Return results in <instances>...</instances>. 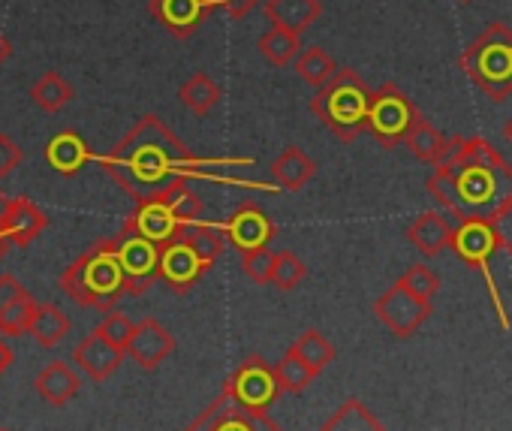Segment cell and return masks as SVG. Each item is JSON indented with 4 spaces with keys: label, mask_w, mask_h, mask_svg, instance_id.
Wrapping results in <instances>:
<instances>
[{
    "label": "cell",
    "mask_w": 512,
    "mask_h": 431,
    "mask_svg": "<svg viewBox=\"0 0 512 431\" xmlns=\"http://www.w3.org/2000/svg\"><path fill=\"white\" fill-rule=\"evenodd\" d=\"M10 55H13V43L7 40L4 31H0V67H4V64L10 61Z\"/></svg>",
    "instance_id": "47"
},
{
    "label": "cell",
    "mask_w": 512,
    "mask_h": 431,
    "mask_svg": "<svg viewBox=\"0 0 512 431\" xmlns=\"http://www.w3.org/2000/svg\"><path fill=\"white\" fill-rule=\"evenodd\" d=\"M97 332L106 338V341H112L115 347H121L124 353H127V347H130V338H133V332H136V323L127 317V314H118V311H109L100 323H97Z\"/></svg>",
    "instance_id": "38"
},
{
    "label": "cell",
    "mask_w": 512,
    "mask_h": 431,
    "mask_svg": "<svg viewBox=\"0 0 512 431\" xmlns=\"http://www.w3.org/2000/svg\"><path fill=\"white\" fill-rule=\"evenodd\" d=\"M425 187L428 196L452 211L458 221H488L494 211L512 202V166L488 139L470 136L464 163L449 172L434 169Z\"/></svg>",
    "instance_id": "2"
},
{
    "label": "cell",
    "mask_w": 512,
    "mask_h": 431,
    "mask_svg": "<svg viewBox=\"0 0 512 431\" xmlns=\"http://www.w3.org/2000/svg\"><path fill=\"white\" fill-rule=\"evenodd\" d=\"M124 356H127V353H124L121 347H115L112 341H106L97 329H94L88 338H82V341L76 344V350H73L76 368H79L88 380H94V383L109 380V377L121 368Z\"/></svg>",
    "instance_id": "17"
},
{
    "label": "cell",
    "mask_w": 512,
    "mask_h": 431,
    "mask_svg": "<svg viewBox=\"0 0 512 431\" xmlns=\"http://www.w3.org/2000/svg\"><path fill=\"white\" fill-rule=\"evenodd\" d=\"M34 389H37V395H40L46 404L64 407L67 401H73V398L79 395L82 377H79V374L73 371V365H67V362H49V365L37 374Z\"/></svg>",
    "instance_id": "19"
},
{
    "label": "cell",
    "mask_w": 512,
    "mask_h": 431,
    "mask_svg": "<svg viewBox=\"0 0 512 431\" xmlns=\"http://www.w3.org/2000/svg\"><path fill=\"white\" fill-rule=\"evenodd\" d=\"M317 160H311L299 145H287L275 163H272V178H275V187L278 190H302L314 175H317Z\"/></svg>",
    "instance_id": "23"
},
{
    "label": "cell",
    "mask_w": 512,
    "mask_h": 431,
    "mask_svg": "<svg viewBox=\"0 0 512 431\" xmlns=\"http://www.w3.org/2000/svg\"><path fill=\"white\" fill-rule=\"evenodd\" d=\"M419 121H422V115H419L416 103L395 82H386L374 91L371 112H368V130L377 136V142L383 148L392 151V148L404 145Z\"/></svg>",
    "instance_id": "6"
},
{
    "label": "cell",
    "mask_w": 512,
    "mask_h": 431,
    "mask_svg": "<svg viewBox=\"0 0 512 431\" xmlns=\"http://www.w3.org/2000/svg\"><path fill=\"white\" fill-rule=\"evenodd\" d=\"M458 4H470V0H458Z\"/></svg>",
    "instance_id": "50"
},
{
    "label": "cell",
    "mask_w": 512,
    "mask_h": 431,
    "mask_svg": "<svg viewBox=\"0 0 512 431\" xmlns=\"http://www.w3.org/2000/svg\"><path fill=\"white\" fill-rule=\"evenodd\" d=\"M452 236L455 230L449 227V221L443 218L440 211H425L419 218L410 224L407 230V239L413 242V248L422 254V257H437L443 254L449 245H452Z\"/></svg>",
    "instance_id": "21"
},
{
    "label": "cell",
    "mask_w": 512,
    "mask_h": 431,
    "mask_svg": "<svg viewBox=\"0 0 512 431\" xmlns=\"http://www.w3.org/2000/svg\"><path fill=\"white\" fill-rule=\"evenodd\" d=\"M70 329H73V323H70V317L61 311V305H55V302H40L37 317H34L28 335L34 338V344H37L40 350H55V347L70 335Z\"/></svg>",
    "instance_id": "24"
},
{
    "label": "cell",
    "mask_w": 512,
    "mask_h": 431,
    "mask_svg": "<svg viewBox=\"0 0 512 431\" xmlns=\"http://www.w3.org/2000/svg\"><path fill=\"white\" fill-rule=\"evenodd\" d=\"M46 227H49V214L37 202H31L25 196H13V205H10V214H7V227H4V233H7V239L13 245L28 248L34 239H40V233Z\"/></svg>",
    "instance_id": "18"
},
{
    "label": "cell",
    "mask_w": 512,
    "mask_h": 431,
    "mask_svg": "<svg viewBox=\"0 0 512 431\" xmlns=\"http://www.w3.org/2000/svg\"><path fill=\"white\" fill-rule=\"evenodd\" d=\"M13 242L7 239V236H0V260H4V254H7V248H10Z\"/></svg>",
    "instance_id": "48"
},
{
    "label": "cell",
    "mask_w": 512,
    "mask_h": 431,
    "mask_svg": "<svg viewBox=\"0 0 512 431\" xmlns=\"http://www.w3.org/2000/svg\"><path fill=\"white\" fill-rule=\"evenodd\" d=\"M10 205H13V196H7L0 190V236H7L4 227H7V214H10Z\"/></svg>",
    "instance_id": "46"
},
{
    "label": "cell",
    "mask_w": 512,
    "mask_h": 431,
    "mask_svg": "<svg viewBox=\"0 0 512 431\" xmlns=\"http://www.w3.org/2000/svg\"><path fill=\"white\" fill-rule=\"evenodd\" d=\"M187 224H181L172 208L163 202V199H145V202H136V208L127 214V221H124V230H133L139 236H145L148 242L154 245H169L175 242L181 233H184Z\"/></svg>",
    "instance_id": "15"
},
{
    "label": "cell",
    "mask_w": 512,
    "mask_h": 431,
    "mask_svg": "<svg viewBox=\"0 0 512 431\" xmlns=\"http://www.w3.org/2000/svg\"><path fill=\"white\" fill-rule=\"evenodd\" d=\"M46 160L49 166L64 175V178H73L82 172V166L91 160V148L88 142L76 133V130H64L58 133L49 145H46Z\"/></svg>",
    "instance_id": "22"
},
{
    "label": "cell",
    "mask_w": 512,
    "mask_h": 431,
    "mask_svg": "<svg viewBox=\"0 0 512 431\" xmlns=\"http://www.w3.org/2000/svg\"><path fill=\"white\" fill-rule=\"evenodd\" d=\"M374 91L362 82V76L350 67L338 70L317 94L311 97V112L323 121L341 142H353L368 130Z\"/></svg>",
    "instance_id": "4"
},
{
    "label": "cell",
    "mask_w": 512,
    "mask_h": 431,
    "mask_svg": "<svg viewBox=\"0 0 512 431\" xmlns=\"http://www.w3.org/2000/svg\"><path fill=\"white\" fill-rule=\"evenodd\" d=\"M275 371H278V380H281L284 392H290V395H302L320 377L296 350H287L281 356V362H275Z\"/></svg>",
    "instance_id": "31"
},
{
    "label": "cell",
    "mask_w": 512,
    "mask_h": 431,
    "mask_svg": "<svg viewBox=\"0 0 512 431\" xmlns=\"http://www.w3.org/2000/svg\"><path fill=\"white\" fill-rule=\"evenodd\" d=\"M467 148H470V136H452V139H446V145L440 148V154H437V160L431 166L437 172H449V169H455V166L464 163Z\"/></svg>",
    "instance_id": "40"
},
{
    "label": "cell",
    "mask_w": 512,
    "mask_h": 431,
    "mask_svg": "<svg viewBox=\"0 0 512 431\" xmlns=\"http://www.w3.org/2000/svg\"><path fill=\"white\" fill-rule=\"evenodd\" d=\"M263 13L275 28L305 34L323 16V4H320V0H266Z\"/></svg>",
    "instance_id": "20"
},
{
    "label": "cell",
    "mask_w": 512,
    "mask_h": 431,
    "mask_svg": "<svg viewBox=\"0 0 512 431\" xmlns=\"http://www.w3.org/2000/svg\"><path fill=\"white\" fill-rule=\"evenodd\" d=\"M37 308H40V302L31 293H25L13 305H7L4 311H0V335H10V338L28 335L31 332V323L37 317Z\"/></svg>",
    "instance_id": "33"
},
{
    "label": "cell",
    "mask_w": 512,
    "mask_h": 431,
    "mask_svg": "<svg viewBox=\"0 0 512 431\" xmlns=\"http://www.w3.org/2000/svg\"><path fill=\"white\" fill-rule=\"evenodd\" d=\"M241 272H244L253 284H272L275 254H272L269 248H260V251H247V254H241Z\"/></svg>",
    "instance_id": "39"
},
{
    "label": "cell",
    "mask_w": 512,
    "mask_h": 431,
    "mask_svg": "<svg viewBox=\"0 0 512 431\" xmlns=\"http://www.w3.org/2000/svg\"><path fill=\"white\" fill-rule=\"evenodd\" d=\"M13 362H16V356H13V350H10V344L0 338V377H4L10 368H13Z\"/></svg>",
    "instance_id": "45"
},
{
    "label": "cell",
    "mask_w": 512,
    "mask_h": 431,
    "mask_svg": "<svg viewBox=\"0 0 512 431\" xmlns=\"http://www.w3.org/2000/svg\"><path fill=\"white\" fill-rule=\"evenodd\" d=\"M178 97H181V103H184L193 115L202 118V115H208V112L220 103L223 91H220V85H217L208 73H193V76L181 85Z\"/></svg>",
    "instance_id": "28"
},
{
    "label": "cell",
    "mask_w": 512,
    "mask_h": 431,
    "mask_svg": "<svg viewBox=\"0 0 512 431\" xmlns=\"http://www.w3.org/2000/svg\"><path fill=\"white\" fill-rule=\"evenodd\" d=\"M226 392H232L241 404L256 407V410H269L281 395L284 386L278 380L275 365H269L263 356H247L244 362H238V368L226 377L223 383Z\"/></svg>",
    "instance_id": "9"
},
{
    "label": "cell",
    "mask_w": 512,
    "mask_h": 431,
    "mask_svg": "<svg viewBox=\"0 0 512 431\" xmlns=\"http://www.w3.org/2000/svg\"><path fill=\"white\" fill-rule=\"evenodd\" d=\"M374 314H377V320L395 338H413V332H419L428 323V317L434 314V308H431V302H425L416 293H410L401 281H395L374 302Z\"/></svg>",
    "instance_id": "11"
},
{
    "label": "cell",
    "mask_w": 512,
    "mask_h": 431,
    "mask_svg": "<svg viewBox=\"0 0 512 431\" xmlns=\"http://www.w3.org/2000/svg\"><path fill=\"white\" fill-rule=\"evenodd\" d=\"M73 97H76L73 85H70L61 73H55V70L43 73V76L34 82V88H31V100H34L43 112H49V115H58L64 106H70Z\"/></svg>",
    "instance_id": "27"
},
{
    "label": "cell",
    "mask_w": 512,
    "mask_h": 431,
    "mask_svg": "<svg viewBox=\"0 0 512 431\" xmlns=\"http://www.w3.org/2000/svg\"><path fill=\"white\" fill-rule=\"evenodd\" d=\"M503 136H506V142L512 145V118H509V121L503 124Z\"/></svg>",
    "instance_id": "49"
},
{
    "label": "cell",
    "mask_w": 512,
    "mask_h": 431,
    "mask_svg": "<svg viewBox=\"0 0 512 431\" xmlns=\"http://www.w3.org/2000/svg\"><path fill=\"white\" fill-rule=\"evenodd\" d=\"M58 284L76 305L97 308V311L109 314L118 305V299L127 293V281H124V269L118 263L115 239L94 242L79 260H73L67 266V272L61 275Z\"/></svg>",
    "instance_id": "3"
},
{
    "label": "cell",
    "mask_w": 512,
    "mask_h": 431,
    "mask_svg": "<svg viewBox=\"0 0 512 431\" xmlns=\"http://www.w3.org/2000/svg\"><path fill=\"white\" fill-rule=\"evenodd\" d=\"M115 251H118V263L124 269L127 293L145 296L160 281V251L163 248L148 242L145 236L121 227V233L115 236Z\"/></svg>",
    "instance_id": "10"
},
{
    "label": "cell",
    "mask_w": 512,
    "mask_h": 431,
    "mask_svg": "<svg viewBox=\"0 0 512 431\" xmlns=\"http://www.w3.org/2000/svg\"><path fill=\"white\" fill-rule=\"evenodd\" d=\"M22 160H25V148L13 136L0 133V181L10 178L22 166Z\"/></svg>",
    "instance_id": "41"
},
{
    "label": "cell",
    "mask_w": 512,
    "mask_h": 431,
    "mask_svg": "<svg viewBox=\"0 0 512 431\" xmlns=\"http://www.w3.org/2000/svg\"><path fill=\"white\" fill-rule=\"evenodd\" d=\"M25 293L28 290L16 275H0V311H4L7 305H13L16 299H22Z\"/></svg>",
    "instance_id": "44"
},
{
    "label": "cell",
    "mask_w": 512,
    "mask_h": 431,
    "mask_svg": "<svg viewBox=\"0 0 512 431\" xmlns=\"http://www.w3.org/2000/svg\"><path fill=\"white\" fill-rule=\"evenodd\" d=\"M449 248L455 251V257H458L467 269H473V272L485 275V281H488V293H491V302H494L497 317H500V326L506 329V326H509V320H506V311H503V302H500L497 281H494V275H491V257L500 251V245H497V236H494L491 224H488V221H482V218L461 221V224L455 227V236H452V245H449Z\"/></svg>",
    "instance_id": "7"
},
{
    "label": "cell",
    "mask_w": 512,
    "mask_h": 431,
    "mask_svg": "<svg viewBox=\"0 0 512 431\" xmlns=\"http://www.w3.org/2000/svg\"><path fill=\"white\" fill-rule=\"evenodd\" d=\"M410 293H416L419 299H425V302H434V296H437V290H440V278L428 269V266H419V263H413V266H407V272L398 278Z\"/></svg>",
    "instance_id": "37"
},
{
    "label": "cell",
    "mask_w": 512,
    "mask_h": 431,
    "mask_svg": "<svg viewBox=\"0 0 512 431\" xmlns=\"http://www.w3.org/2000/svg\"><path fill=\"white\" fill-rule=\"evenodd\" d=\"M184 431H284V428L269 416V410L247 407L232 392L220 389V395Z\"/></svg>",
    "instance_id": "8"
},
{
    "label": "cell",
    "mask_w": 512,
    "mask_h": 431,
    "mask_svg": "<svg viewBox=\"0 0 512 431\" xmlns=\"http://www.w3.org/2000/svg\"><path fill=\"white\" fill-rule=\"evenodd\" d=\"M260 4H266V0H214V10L220 7L229 19L241 22L244 16H250Z\"/></svg>",
    "instance_id": "43"
},
{
    "label": "cell",
    "mask_w": 512,
    "mask_h": 431,
    "mask_svg": "<svg viewBox=\"0 0 512 431\" xmlns=\"http://www.w3.org/2000/svg\"><path fill=\"white\" fill-rule=\"evenodd\" d=\"M458 67L470 82L494 103L512 94V28L491 22L458 58Z\"/></svg>",
    "instance_id": "5"
},
{
    "label": "cell",
    "mask_w": 512,
    "mask_h": 431,
    "mask_svg": "<svg viewBox=\"0 0 512 431\" xmlns=\"http://www.w3.org/2000/svg\"><path fill=\"white\" fill-rule=\"evenodd\" d=\"M148 13L175 40H190L214 13V0H148Z\"/></svg>",
    "instance_id": "13"
},
{
    "label": "cell",
    "mask_w": 512,
    "mask_h": 431,
    "mask_svg": "<svg viewBox=\"0 0 512 431\" xmlns=\"http://www.w3.org/2000/svg\"><path fill=\"white\" fill-rule=\"evenodd\" d=\"M175 353V338L166 326H160L154 317H145L136 323V332L130 338V347H127V356L145 368V371H154L160 368L169 356Z\"/></svg>",
    "instance_id": "16"
},
{
    "label": "cell",
    "mask_w": 512,
    "mask_h": 431,
    "mask_svg": "<svg viewBox=\"0 0 512 431\" xmlns=\"http://www.w3.org/2000/svg\"><path fill=\"white\" fill-rule=\"evenodd\" d=\"M260 55L272 64V67H287V64H296V58L302 55V34H293L287 28H269L260 43H256Z\"/></svg>",
    "instance_id": "26"
},
{
    "label": "cell",
    "mask_w": 512,
    "mask_h": 431,
    "mask_svg": "<svg viewBox=\"0 0 512 431\" xmlns=\"http://www.w3.org/2000/svg\"><path fill=\"white\" fill-rule=\"evenodd\" d=\"M488 224H491V230L497 236L500 251L512 257V202H506L500 211H494L491 218H488Z\"/></svg>",
    "instance_id": "42"
},
{
    "label": "cell",
    "mask_w": 512,
    "mask_h": 431,
    "mask_svg": "<svg viewBox=\"0 0 512 431\" xmlns=\"http://www.w3.org/2000/svg\"><path fill=\"white\" fill-rule=\"evenodd\" d=\"M184 242L208 263V266H214L217 263V257L223 254V245H226V233H223V227H217V224H205V221H196V224H187L184 227Z\"/></svg>",
    "instance_id": "29"
},
{
    "label": "cell",
    "mask_w": 512,
    "mask_h": 431,
    "mask_svg": "<svg viewBox=\"0 0 512 431\" xmlns=\"http://www.w3.org/2000/svg\"><path fill=\"white\" fill-rule=\"evenodd\" d=\"M250 160H202L196 157L163 121L160 115H142L124 139L100 157V169L136 202L160 199L169 187L193 178L241 184L235 178L211 175V166H241Z\"/></svg>",
    "instance_id": "1"
},
{
    "label": "cell",
    "mask_w": 512,
    "mask_h": 431,
    "mask_svg": "<svg viewBox=\"0 0 512 431\" xmlns=\"http://www.w3.org/2000/svg\"><path fill=\"white\" fill-rule=\"evenodd\" d=\"M296 73L302 76V82H308L314 88H323L338 73V64L323 46H311L296 58Z\"/></svg>",
    "instance_id": "30"
},
{
    "label": "cell",
    "mask_w": 512,
    "mask_h": 431,
    "mask_svg": "<svg viewBox=\"0 0 512 431\" xmlns=\"http://www.w3.org/2000/svg\"><path fill=\"white\" fill-rule=\"evenodd\" d=\"M160 199L172 208V214L181 224H196L202 218V211H205V205H202L199 193L190 187V181H181V184L169 187Z\"/></svg>",
    "instance_id": "34"
},
{
    "label": "cell",
    "mask_w": 512,
    "mask_h": 431,
    "mask_svg": "<svg viewBox=\"0 0 512 431\" xmlns=\"http://www.w3.org/2000/svg\"><path fill=\"white\" fill-rule=\"evenodd\" d=\"M308 278V266L302 263V257H296L293 251H278L275 254V272H272V284L284 293L299 290V284Z\"/></svg>",
    "instance_id": "36"
},
{
    "label": "cell",
    "mask_w": 512,
    "mask_h": 431,
    "mask_svg": "<svg viewBox=\"0 0 512 431\" xmlns=\"http://www.w3.org/2000/svg\"><path fill=\"white\" fill-rule=\"evenodd\" d=\"M320 431H386V425L374 416V410L362 398H347L320 425Z\"/></svg>",
    "instance_id": "25"
},
{
    "label": "cell",
    "mask_w": 512,
    "mask_h": 431,
    "mask_svg": "<svg viewBox=\"0 0 512 431\" xmlns=\"http://www.w3.org/2000/svg\"><path fill=\"white\" fill-rule=\"evenodd\" d=\"M208 269L211 266L184 242V236L163 245L160 251V281L178 296H184L202 275H208Z\"/></svg>",
    "instance_id": "14"
},
{
    "label": "cell",
    "mask_w": 512,
    "mask_h": 431,
    "mask_svg": "<svg viewBox=\"0 0 512 431\" xmlns=\"http://www.w3.org/2000/svg\"><path fill=\"white\" fill-rule=\"evenodd\" d=\"M0 431H10V428H0Z\"/></svg>",
    "instance_id": "51"
},
{
    "label": "cell",
    "mask_w": 512,
    "mask_h": 431,
    "mask_svg": "<svg viewBox=\"0 0 512 431\" xmlns=\"http://www.w3.org/2000/svg\"><path fill=\"white\" fill-rule=\"evenodd\" d=\"M407 151L416 157V160H422V163H434L437 160V154H440V148L446 145V136L434 127V124H428L425 118L413 127V133L407 136Z\"/></svg>",
    "instance_id": "35"
},
{
    "label": "cell",
    "mask_w": 512,
    "mask_h": 431,
    "mask_svg": "<svg viewBox=\"0 0 512 431\" xmlns=\"http://www.w3.org/2000/svg\"><path fill=\"white\" fill-rule=\"evenodd\" d=\"M290 350H296L317 374H323V371L335 362V344H332L323 332H317V329L302 332V335L293 341Z\"/></svg>",
    "instance_id": "32"
},
{
    "label": "cell",
    "mask_w": 512,
    "mask_h": 431,
    "mask_svg": "<svg viewBox=\"0 0 512 431\" xmlns=\"http://www.w3.org/2000/svg\"><path fill=\"white\" fill-rule=\"evenodd\" d=\"M223 233H226V242L238 251V254H247V251H260V248H269V242L275 239L278 227L272 224L269 214L256 205L253 199L241 202L232 218L226 224H220Z\"/></svg>",
    "instance_id": "12"
}]
</instances>
